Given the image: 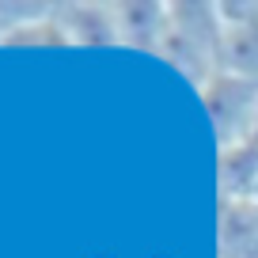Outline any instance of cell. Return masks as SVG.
<instances>
[{"instance_id": "6", "label": "cell", "mask_w": 258, "mask_h": 258, "mask_svg": "<svg viewBox=\"0 0 258 258\" xmlns=\"http://www.w3.org/2000/svg\"><path fill=\"white\" fill-rule=\"evenodd\" d=\"M217 258H258V202H217Z\"/></svg>"}, {"instance_id": "2", "label": "cell", "mask_w": 258, "mask_h": 258, "mask_svg": "<svg viewBox=\"0 0 258 258\" xmlns=\"http://www.w3.org/2000/svg\"><path fill=\"white\" fill-rule=\"evenodd\" d=\"M198 95H202V106L209 114V125H213V137H217L220 152L247 141L258 129V84L254 80L217 73Z\"/></svg>"}, {"instance_id": "8", "label": "cell", "mask_w": 258, "mask_h": 258, "mask_svg": "<svg viewBox=\"0 0 258 258\" xmlns=\"http://www.w3.org/2000/svg\"><path fill=\"white\" fill-rule=\"evenodd\" d=\"M254 202H258V194H254Z\"/></svg>"}, {"instance_id": "3", "label": "cell", "mask_w": 258, "mask_h": 258, "mask_svg": "<svg viewBox=\"0 0 258 258\" xmlns=\"http://www.w3.org/2000/svg\"><path fill=\"white\" fill-rule=\"evenodd\" d=\"M167 16H171V4H160V0H121V4H114L118 46L137 49V53H160Z\"/></svg>"}, {"instance_id": "7", "label": "cell", "mask_w": 258, "mask_h": 258, "mask_svg": "<svg viewBox=\"0 0 258 258\" xmlns=\"http://www.w3.org/2000/svg\"><path fill=\"white\" fill-rule=\"evenodd\" d=\"M220 73H232V76L258 84V23L224 31V69Z\"/></svg>"}, {"instance_id": "4", "label": "cell", "mask_w": 258, "mask_h": 258, "mask_svg": "<svg viewBox=\"0 0 258 258\" xmlns=\"http://www.w3.org/2000/svg\"><path fill=\"white\" fill-rule=\"evenodd\" d=\"M258 194V129L247 141L217 152V198L220 202H254Z\"/></svg>"}, {"instance_id": "5", "label": "cell", "mask_w": 258, "mask_h": 258, "mask_svg": "<svg viewBox=\"0 0 258 258\" xmlns=\"http://www.w3.org/2000/svg\"><path fill=\"white\" fill-rule=\"evenodd\" d=\"M53 19L69 46H118L114 4H53Z\"/></svg>"}, {"instance_id": "1", "label": "cell", "mask_w": 258, "mask_h": 258, "mask_svg": "<svg viewBox=\"0 0 258 258\" xmlns=\"http://www.w3.org/2000/svg\"><path fill=\"white\" fill-rule=\"evenodd\" d=\"M156 57H163L175 73H182L202 91L224 69V23L217 16V4H209V0L171 4L167 31H163Z\"/></svg>"}]
</instances>
